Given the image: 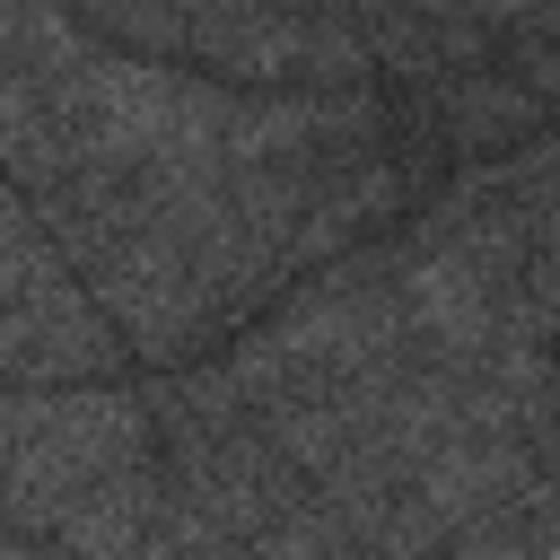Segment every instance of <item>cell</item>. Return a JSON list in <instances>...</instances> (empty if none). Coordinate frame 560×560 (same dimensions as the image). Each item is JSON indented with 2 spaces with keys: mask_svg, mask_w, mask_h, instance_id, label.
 Returning <instances> with one entry per match:
<instances>
[{
  "mask_svg": "<svg viewBox=\"0 0 560 560\" xmlns=\"http://www.w3.org/2000/svg\"><path fill=\"white\" fill-rule=\"evenodd\" d=\"M324 9H350V0H324Z\"/></svg>",
  "mask_w": 560,
  "mask_h": 560,
  "instance_id": "5b68a950",
  "label": "cell"
},
{
  "mask_svg": "<svg viewBox=\"0 0 560 560\" xmlns=\"http://www.w3.org/2000/svg\"><path fill=\"white\" fill-rule=\"evenodd\" d=\"M429 105H438V131H446V158L455 166H481V158H508L516 140L551 131L542 96L490 52V61H464V70H438L429 79Z\"/></svg>",
  "mask_w": 560,
  "mask_h": 560,
  "instance_id": "3957f363",
  "label": "cell"
},
{
  "mask_svg": "<svg viewBox=\"0 0 560 560\" xmlns=\"http://www.w3.org/2000/svg\"><path fill=\"white\" fill-rule=\"evenodd\" d=\"M79 376H131V350L114 315L79 289V271L0 298V385H79Z\"/></svg>",
  "mask_w": 560,
  "mask_h": 560,
  "instance_id": "7a4b0ae2",
  "label": "cell"
},
{
  "mask_svg": "<svg viewBox=\"0 0 560 560\" xmlns=\"http://www.w3.org/2000/svg\"><path fill=\"white\" fill-rule=\"evenodd\" d=\"M499 61H508V70L542 96V114L560 122V35H542V26H508V35H499Z\"/></svg>",
  "mask_w": 560,
  "mask_h": 560,
  "instance_id": "277c9868",
  "label": "cell"
},
{
  "mask_svg": "<svg viewBox=\"0 0 560 560\" xmlns=\"http://www.w3.org/2000/svg\"><path fill=\"white\" fill-rule=\"evenodd\" d=\"M149 446H158L149 376L0 385V525H18L26 551H52V525Z\"/></svg>",
  "mask_w": 560,
  "mask_h": 560,
  "instance_id": "6da1fadb",
  "label": "cell"
}]
</instances>
